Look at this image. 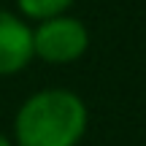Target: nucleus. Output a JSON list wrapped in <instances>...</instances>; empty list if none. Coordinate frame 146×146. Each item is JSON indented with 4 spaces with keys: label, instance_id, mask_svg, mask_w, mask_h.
<instances>
[{
    "label": "nucleus",
    "instance_id": "obj_3",
    "mask_svg": "<svg viewBox=\"0 0 146 146\" xmlns=\"http://www.w3.org/2000/svg\"><path fill=\"white\" fill-rule=\"evenodd\" d=\"M33 60V25L16 11L0 8V78L19 76Z\"/></svg>",
    "mask_w": 146,
    "mask_h": 146
},
{
    "label": "nucleus",
    "instance_id": "obj_5",
    "mask_svg": "<svg viewBox=\"0 0 146 146\" xmlns=\"http://www.w3.org/2000/svg\"><path fill=\"white\" fill-rule=\"evenodd\" d=\"M0 146H14L11 135H8V133H3V130H0Z\"/></svg>",
    "mask_w": 146,
    "mask_h": 146
},
{
    "label": "nucleus",
    "instance_id": "obj_2",
    "mask_svg": "<svg viewBox=\"0 0 146 146\" xmlns=\"http://www.w3.org/2000/svg\"><path fill=\"white\" fill-rule=\"evenodd\" d=\"M89 27L78 16L62 14L33 25V57L46 65H73L89 52Z\"/></svg>",
    "mask_w": 146,
    "mask_h": 146
},
{
    "label": "nucleus",
    "instance_id": "obj_4",
    "mask_svg": "<svg viewBox=\"0 0 146 146\" xmlns=\"http://www.w3.org/2000/svg\"><path fill=\"white\" fill-rule=\"evenodd\" d=\"M16 14L30 25H38L43 19H54V16L70 14L76 0H14Z\"/></svg>",
    "mask_w": 146,
    "mask_h": 146
},
{
    "label": "nucleus",
    "instance_id": "obj_1",
    "mask_svg": "<svg viewBox=\"0 0 146 146\" xmlns=\"http://www.w3.org/2000/svg\"><path fill=\"white\" fill-rule=\"evenodd\" d=\"M89 127V108L68 87H43L27 95L14 114V146H78Z\"/></svg>",
    "mask_w": 146,
    "mask_h": 146
}]
</instances>
